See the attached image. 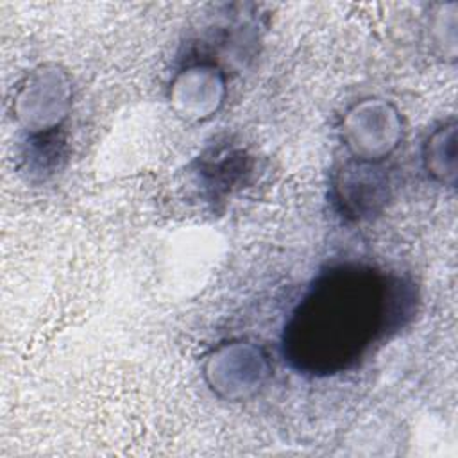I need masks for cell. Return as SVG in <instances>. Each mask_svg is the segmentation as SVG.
Instances as JSON below:
<instances>
[{
  "instance_id": "1",
  "label": "cell",
  "mask_w": 458,
  "mask_h": 458,
  "mask_svg": "<svg viewBox=\"0 0 458 458\" xmlns=\"http://www.w3.org/2000/svg\"><path fill=\"white\" fill-rule=\"evenodd\" d=\"M413 301L411 284L395 276L361 263L333 265L315 277L284 322L283 358L304 376L342 374L404 324Z\"/></svg>"
},
{
  "instance_id": "2",
  "label": "cell",
  "mask_w": 458,
  "mask_h": 458,
  "mask_svg": "<svg viewBox=\"0 0 458 458\" xmlns=\"http://www.w3.org/2000/svg\"><path fill=\"white\" fill-rule=\"evenodd\" d=\"M72 109V81L57 64H39L25 73L13 97L16 123L30 140L57 138Z\"/></svg>"
},
{
  "instance_id": "3",
  "label": "cell",
  "mask_w": 458,
  "mask_h": 458,
  "mask_svg": "<svg viewBox=\"0 0 458 458\" xmlns=\"http://www.w3.org/2000/svg\"><path fill=\"white\" fill-rule=\"evenodd\" d=\"M340 140L351 159L385 163L403 141V116L385 98H361L344 113Z\"/></svg>"
},
{
  "instance_id": "4",
  "label": "cell",
  "mask_w": 458,
  "mask_h": 458,
  "mask_svg": "<svg viewBox=\"0 0 458 458\" xmlns=\"http://www.w3.org/2000/svg\"><path fill=\"white\" fill-rule=\"evenodd\" d=\"M272 372L265 349L247 340H227L206 356L202 376L220 399L238 403L259 394Z\"/></svg>"
},
{
  "instance_id": "5",
  "label": "cell",
  "mask_w": 458,
  "mask_h": 458,
  "mask_svg": "<svg viewBox=\"0 0 458 458\" xmlns=\"http://www.w3.org/2000/svg\"><path fill=\"white\" fill-rule=\"evenodd\" d=\"M331 199L340 216L358 222L383 211L390 199V177L383 163L347 159L331 179Z\"/></svg>"
},
{
  "instance_id": "6",
  "label": "cell",
  "mask_w": 458,
  "mask_h": 458,
  "mask_svg": "<svg viewBox=\"0 0 458 458\" xmlns=\"http://www.w3.org/2000/svg\"><path fill=\"white\" fill-rule=\"evenodd\" d=\"M227 79L224 70L208 61L190 63L181 68L168 88V102L175 114L186 122H206L224 106Z\"/></svg>"
},
{
  "instance_id": "7",
  "label": "cell",
  "mask_w": 458,
  "mask_h": 458,
  "mask_svg": "<svg viewBox=\"0 0 458 458\" xmlns=\"http://www.w3.org/2000/svg\"><path fill=\"white\" fill-rule=\"evenodd\" d=\"M422 166L433 181L454 188L456 184V122L435 127L422 145Z\"/></svg>"
}]
</instances>
